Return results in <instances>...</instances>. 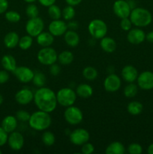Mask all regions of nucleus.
<instances>
[{
	"label": "nucleus",
	"instance_id": "1",
	"mask_svg": "<svg viewBox=\"0 0 153 154\" xmlns=\"http://www.w3.org/2000/svg\"><path fill=\"white\" fill-rule=\"evenodd\" d=\"M34 105L38 109L50 114L55 111L58 102L56 93L49 87H39L34 93Z\"/></svg>",
	"mask_w": 153,
	"mask_h": 154
},
{
	"label": "nucleus",
	"instance_id": "2",
	"mask_svg": "<svg viewBox=\"0 0 153 154\" xmlns=\"http://www.w3.org/2000/svg\"><path fill=\"white\" fill-rule=\"evenodd\" d=\"M28 122L32 129L38 132H40L46 130L50 126L52 118L50 115V113L38 110L31 114Z\"/></svg>",
	"mask_w": 153,
	"mask_h": 154
},
{
	"label": "nucleus",
	"instance_id": "3",
	"mask_svg": "<svg viewBox=\"0 0 153 154\" xmlns=\"http://www.w3.org/2000/svg\"><path fill=\"white\" fill-rule=\"evenodd\" d=\"M129 18L132 24L139 28L148 26L152 21V15L151 12L146 8L141 7L132 8Z\"/></svg>",
	"mask_w": 153,
	"mask_h": 154
},
{
	"label": "nucleus",
	"instance_id": "4",
	"mask_svg": "<svg viewBox=\"0 0 153 154\" xmlns=\"http://www.w3.org/2000/svg\"><path fill=\"white\" fill-rule=\"evenodd\" d=\"M76 93L70 87H64L58 90L56 93L57 102L61 106L67 108L74 105L76 100Z\"/></svg>",
	"mask_w": 153,
	"mask_h": 154
},
{
	"label": "nucleus",
	"instance_id": "5",
	"mask_svg": "<svg viewBox=\"0 0 153 154\" xmlns=\"http://www.w3.org/2000/svg\"><path fill=\"white\" fill-rule=\"evenodd\" d=\"M107 25L100 19H94L88 25V31L90 35L94 39H101L107 33Z\"/></svg>",
	"mask_w": 153,
	"mask_h": 154
},
{
	"label": "nucleus",
	"instance_id": "6",
	"mask_svg": "<svg viewBox=\"0 0 153 154\" xmlns=\"http://www.w3.org/2000/svg\"><path fill=\"white\" fill-rule=\"evenodd\" d=\"M38 61L43 66H48L56 63L58 60V54L51 47L41 48L37 54Z\"/></svg>",
	"mask_w": 153,
	"mask_h": 154
},
{
	"label": "nucleus",
	"instance_id": "7",
	"mask_svg": "<svg viewBox=\"0 0 153 154\" xmlns=\"http://www.w3.org/2000/svg\"><path fill=\"white\" fill-rule=\"evenodd\" d=\"M26 32L32 37H37L40 33L44 31V22L40 17L34 18H29L26 23Z\"/></svg>",
	"mask_w": 153,
	"mask_h": 154
},
{
	"label": "nucleus",
	"instance_id": "8",
	"mask_svg": "<svg viewBox=\"0 0 153 154\" xmlns=\"http://www.w3.org/2000/svg\"><path fill=\"white\" fill-rule=\"evenodd\" d=\"M64 118L68 123L75 126L80 124L82 121L83 114L78 107L71 105L66 108L64 112Z\"/></svg>",
	"mask_w": 153,
	"mask_h": 154
},
{
	"label": "nucleus",
	"instance_id": "9",
	"mask_svg": "<svg viewBox=\"0 0 153 154\" xmlns=\"http://www.w3.org/2000/svg\"><path fill=\"white\" fill-rule=\"evenodd\" d=\"M90 134L86 129L78 128L72 131L69 135V140L71 144L76 146H81L89 141Z\"/></svg>",
	"mask_w": 153,
	"mask_h": 154
},
{
	"label": "nucleus",
	"instance_id": "10",
	"mask_svg": "<svg viewBox=\"0 0 153 154\" xmlns=\"http://www.w3.org/2000/svg\"><path fill=\"white\" fill-rule=\"evenodd\" d=\"M132 7L126 0H116L112 5V11L116 17L120 19L129 17Z\"/></svg>",
	"mask_w": 153,
	"mask_h": 154
},
{
	"label": "nucleus",
	"instance_id": "11",
	"mask_svg": "<svg viewBox=\"0 0 153 154\" xmlns=\"http://www.w3.org/2000/svg\"><path fill=\"white\" fill-rule=\"evenodd\" d=\"M13 73L16 79L22 84L32 82L34 75V71L27 66H17Z\"/></svg>",
	"mask_w": 153,
	"mask_h": 154
},
{
	"label": "nucleus",
	"instance_id": "12",
	"mask_svg": "<svg viewBox=\"0 0 153 154\" xmlns=\"http://www.w3.org/2000/svg\"><path fill=\"white\" fill-rule=\"evenodd\" d=\"M122 86L121 78L114 73H110L104 81V88L106 92L114 93L118 91Z\"/></svg>",
	"mask_w": 153,
	"mask_h": 154
},
{
	"label": "nucleus",
	"instance_id": "13",
	"mask_svg": "<svg viewBox=\"0 0 153 154\" xmlns=\"http://www.w3.org/2000/svg\"><path fill=\"white\" fill-rule=\"evenodd\" d=\"M137 86L142 90H151L153 89V72L145 71L139 74L136 79Z\"/></svg>",
	"mask_w": 153,
	"mask_h": 154
},
{
	"label": "nucleus",
	"instance_id": "14",
	"mask_svg": "<svg viewBox=\"0 0 153 154\" xmlns=\"http://www.w3.org/2000/svg\"><path fill=\"white\" fill-rule=\"evenodd\" d=\"M24 137L17 131H14L8 134V142L9 147L14 151H19L24 146Z\"/></svg>",
	"mask_w": 153,
	"mask_h": 154
},
{
	"label": "nucleus",
	"instance_id": "15",
	"mask_svg": "<svg viewBox=\"0 0 153 154\" xmlns=\"http://www.w3.org/2000/svg\"><path fill=\"white\" fill-rule=\"evenodd\" d=\"M68 29V24L62 20H53L50 23L48 26V31L54 36V37H58V36L64 35Z\"/></svg>",
	"mask_w": 153,
	"mask_h": 154
},
{
	"label": "nucleus",
	"instance_id": "16",
	"mask_svg": "<svg viewBox=\"0 0 153 154\" xmlns=\"http://www.w3.org/2000/svg\"><path fill=\"white\" fill-rule=\"evenodd\" d=\"M15 100L19 105H26L34 100V93L28 88H22L15 94Z\"/></svg>",
	"mask_w": 153,
	"mask_h": 154
},
{
	"label": "nucleus",
	"instance_id": "17",
	"mask_svg": "<svg viewBox=\"0 0 153 154\" xmlns=\"http://www.w3.org/2000/svg\"><path fill=\"white\" fill-rule=\"evenodd\" d=\"M127 40L132 45H140L146 40V33L139 27L131 28L127 34Z\"/></svg>",
	"mask_w": 153,
	"mask_h": 154
},
{
	"label": "nucleus",
	"instance_id": "18",
	"mask_svg": "<svg viewBox=\"0 0 153 154\" xmlns=\"http://www.w3.org/2000/svg\"><path fill=\"white\" fill-rule=\"evenodd\" d=\"M122 79L127 83H134L136 81L139 75L138 71L134 66L128 65L122 68L121 72Z\"/></svg>",
	"mask_w": 153,
	"mask_h": 154
},
{
	"label": "nucleus",
	"instance_id": "19",
	"mask_svg": "<svg viewBox=\"0 0 153 154\" xmlns=\"http://www.w3.org/2000/svg\"><path fill=\"white\" fill-rule=\"evenodd\" d=\"M17 125L18 120L15 116L8 115L3 118L1 126L9 134L14 131H16Z\"/></svg>",
	"mask_w": 153,
	"mask_h": 154
},
{
	"label": "nucleus",
	"instance_id": "20",
	"mask_svg": "<svg viewBox=\"0 0 153 154\" xmlns=\"http://www.w3.org/2000/svg\"><path fill=\"white\" fill-rule=\"evenodd\" d=\"M36 42L38 45L41 48L51 47L54 42V36L48 32H42L36 37Z\"/></svg>",
	"mask_w": 153,
	"mask_h": 154
},
{
	"label": "nucleus",
	"instance_id": "21",
	"mask_svg": "<svg viewBox=\"0 0 153 154\" xmlns=\"http://www.w3.org/2000/svg\"><path fill=\"white\" fill-rule=\"evenodd\" d=\"M100 40V46L104 52L111 54V53H113L116 51V42L112 38L104 36Z\"/></svg>",
	"mask_w": 153,
	"mask_h": 154
},
{
	"label": "nucleus",
	"instance_id": "22",
	"mask_svg": "<svg viewBox=\"0 0 153 154\" xmlns=\"http://www.w3.org/2000/svg\"><path fill=\"white\" fill-rule=\"evenodd\" d=\"M64 40L65 43L70 48H75L80 43V36L75 30L68 29L64 34Z\"/></svg>",
	"mask_w": 153,
	"mask_h": 154
},
{
	"label": "nucleus",
	"instance_id": "23",
	"mask_svg": "<svg viewBox=\"0 0 153 154\" xmlns=\"http://www.w3.org/2000/svg\"><path fill=\"white\" fill-rule=\"evenodd\" d=\"M20 37L16 32H9L4 37V45L8 49H13L18 46Z\"/></svg>",
	"mask_w": 153,
	"mask_h": 154
},
{
	"label": "nucleus",
	"instance_id": "24",
	"mask_svg": "<svg viewBox=\"0 0 153 154\" xmlns=\"http://www.w3.org/2000/svg\"><path fill=\"white\" fill-rule=\"evenodd\" d=\"M1 64L3 69L8 72H13L17 67L16 60L13 56L10 54H6L3 56L1 60Z\"/></svg>",
	"mask_w": 153,
	"mask_h": 154
},
{
	"label": "nucleus",
	"instance_id": "25",
	"mask_svg": "<svg viewBox=\"0 0 153 154\" xmlns=\"http://www.w3.org/2000/svg\"><path fill=\"white\" fill-rule=\"evenodd\" d=\"M76 96L82 99H87L92 96L93 89L89 84H80L76 87Z\"/></svg>",
	"mask_w": 153,
	"mask_h": 154
},
{
	"label": "nucleus",
	"instance_id": "26",
	"mask_svg": "<svg viewBox=\"0 0 153 154\" xmlns=\"http://www.w3.org/2000/svg\"><path fill=\"white\" fill-rule=\"evenodd\" d=\"M125 152L126 149L124 144L119 141L111 142L105 150L106 154H124Z\"/></svg>",
	"mask_w": 153,
	"mask_h": 154
},
{
	"label": "nucleus",
	"instance_id": "27",
	"mask_svg": "<svg viewBox=\"0 0 153 154\" xmlns=\"http://www.w3.org/2000/svg\"><path fill=\"white\" fill-rule=\"evenodd\" d=\"M74 58V54L70 51H63L59 54H58L57 61L62 66H68L71 64Z\"/></svg>",
	"mask_w": 153,
	"mask_h": 154
},
{
	"label": "nucleus",
	"instance_id": "28",
	"mask_svg": "<svg viewBox=\"0 0 153 154\" xmlns=\"http://www.w3.org/2000/svg\"><path fill=\"white\" fill-rule=\"evenodd\" d=\"M143 110V105L141 102L138 101H132L127 105V111L130 114L133 116H136L140 114Z\"/></svg>",
	"mask_w": 153,
	"mask_h": 154
},
{
	"label": "nucleus",
	"instance_id": "29",
	"mask_svg": "<svg viewBox=\"0 0 153 154\" xmlns=\"http://www.w3.org/2000/svg\"><path fill=\"white\" fill-rule=\"evenodd\" d=\"M82 76L87 81H94L98 78V72L95 68L92 66H86L82 70Z\"/></svg>",
	"mask_w": 153,
	"mask_h": 154
},
{
	"label": "nucleus",
	"instance_id": "30",
	"mask_svg": "<svg viewBox=\"0 0 153 154\" xmlns=\"http://www.w3.org/2000/svg\"><path fill=\"white\" fill-rule=\"evenodd\" d=\"M138 87L137 84H135L134 83H128L127 85L124 88L123 93L125 97L127 98H134L136 96L138 93Z\"/></svg>",
	"mask_w": 153,
	"mask_h": 154
},
{
	"label": "nucleus",
	"instance_id": "31",
	"mask_svg": "<svg viewBox=\"0 0 153 154\" xmlns=\"http://www.w3.org/2000/svg\"><path fill=\"white\" fill-rule=\"evenodd\" d=\"M33 44V37H32L29 35H26L20 38L19 43H18V47L20 48L21 50L23 51H26V50L29 49L32 47Z\"/></svg>",
	"mask_w": 153,
	"mask_h": 154
},
{
	"label": "nucleus",
	"instance_id": "32",
	"mask_svg": "<svg viewBox=\"0 0 153 154\" xmlns=\"http://www.w3.org/2000/svg\"><path fill=\"white\" fill-rule=\"evenodd\" d=\"M76 14V11L74 7L68 5L62 10V17L66 21H70L74 19Z\"/></svg>",
	"mask_w": 153,
	"mask_h": 154
},
{
	"label": "nucleus",
	"instance_id": "33",
	"mask_svg": "<svg viewBox=\"0 0 153 154\" xmlns=\"http://www.w3.org/2000/svg\"><path fill=\"white\" fill-rule=\"evenodd\" d=\"M46 75L43 73V72H34V77H33V79L32 81V82L33 83L35 87H44L45 84H46Z\"/></svg>",
	"mask_w": 153,
	"mask_h": 154
},
{
	"label": "nucleus",
	"instance_id": "34",
	"mask_svg": "<svg viewBox=\"0 0 153 154\" xmlns=\"http://www.w3.org/2000/svg\"><path fill=\"white\" fill-rule=\"evenodd\" d=\"M41 141L45 146L50 147L55 144L56 137L55 135L50 131H44L42 134Z\"/></svg>",
	"mask_w": 153,
	"mask_h": 154
},
{
	"label": "nucleus",
	"instance_id": "35",
	"mask_svg": "<svg viewBox=\"0 0 153 154\" xmlns=\"http://www.w3.org/2000/svg\"><path fill=\"white\" fill-rule=\"evenodd\" d=\"M47 13L50 17L52 19V20H58L62 17V9L56 4L52 5L48 7Z\"/></svg>",
	"mask_w": 153,
	"mask_h": 154
},
{
	"label": "nucleus",
	"instance_id": "36",
	"mask_svg": "<svg viewBox=\"0 0 153 154\" xmlns=\"http://www.w3.org/2000/svg\"><path fill=\"white\" fill-rule=\"evenodd\" d=\"M4 17H5L6 20H8V22L16 23L21 20V15L16 11L10 10L7 11L4 13Z\"/></svg>",
	"mask_w": 153,
	"mask_h": 154
},
{
	"label": "nucleus",
	"instance_id": "37",
	"mask_svg": "<svg viewBox=\"0 0 153 154\" xmlns=\"http://www.w3.org/2000/svg\"><path fill=\"white\" fill-rule=\"evenodd\" d=\"M26 14L28 18L37 17L39 16L38 7L34 3H29L26 8Z\"/></svg>",
	"mask_w": 153,
	"mask_h": 154
},
{
	"label": "nucleus",
	"instance_id": "38",
	"mask_svg": "<svg viewBox=\"0 0 153 154\" xmlns=\"http://www.w3.org/2000/svg\"><path fill=\"white\" fill-rule=\"evenodd\" d=\"M127 152L130 154H141L142 153V147L138 143H132L127 147Z\"/></svg>",
	"mask_w": 153,
	"mask_h": 154
},
{
	"label": "nucleus",
	"instance_id": "39",
	"mask_svg": "<svg viewBox=\"0 0 153 154\" xmlns=\"http://www.w3.org/2000/svg\"><path fill=\"white\" fill-rule=\"evenodd\" d=\"M31 114L26 110H19L16 111L15 117H16L17 120L20 122H28L30 118Z\"/></svg>",
	"mask_w": 153,
	"mask_h": 154
},
{
	"label": "nucleus",
	"instance_id": "40",
	"mask_svg": "<svg viewBox=\"0 0 153 154\" xmlns=\"http://www.w3.org/2000/svg\"><path fill=\"white\" fill-rule=\"evenodd\" d=\"M132 26H133V24H132L131 21H130L129 17H124L121 19V21H120V27L124 31L128 32L132 28Z\"/></svg>",
	"mask_w": 153,
	"mask_h": 154
},
{
	"label": "nucleus",
	"instance_id": "41",
	"mask_svg": "<svg viewBox=\"0 0 153 154\" xmlns=\"http://www.w3.org/2000/svg\"><path fill=\"white\" fill-rule=\"evenodd\" d=\"M94 151V147L92 143H85L81 145V153L83 154H91Z\"/></svg>",
	"mask_w": 153,
	"mask_h": 154
},
{
	"label": "nucleus",
	"instance_id": "42",
	"mask_svg": "<svg viewBox=\"0 0 153 154\" xmlns=\"http://www.w3.org/2000/svg\"><path fill=\"white\" fill-rule=\"evenodd\" d=\"M8 138V133L2 126H0V147L7 144Z\"/></svg>",
	"mask_w": 153,
	"mask_h": 154
},
{
	"label": "nucleus",
	"instance_id": "43",
	"mask_svg": "<svg viewBox=\"0 0 153 154\" xmlns=\"http://www.w3.org/2000/svg\"><path fill=\"white\" fill-rule=\"evenodd\" d=\"M60 72H61V68L56 63H53L50 66V73L52 76H57L59 75Z\"/></svg>",
	"mask_w": 153,
	"mask_h": 154
},
{
	"label": "nucleus",
	"instance_id": "44",
	"mask_svg": "<svg viewBox=\"0 0 153 154\" xmlns=\"http://www.w3.org/2000/svg\"><path fill=\"white\" fill-rule=\"evenodd\" d=\"M10 75L8 71L0 70V84H4L8 81Z\"/></svg>",
	"mask_w": 153,
	"mask_h": 154
},
{
	"label": "nucleus",
	"instance_id": "45",
	"mask_svg": "<svg viewBox=\"0 0 153 154\" xmlns=\"http://www.w3.org/2000/svg\"><path fill=\"white\" fill-rule=\"evenodd\" d=\"M8 5V0H0V14L5 13L7 11Z\"/></svg>",
	"mask_w": 153,
	"mask_h": 154
},
{
	"label": "nucleus",
	"instance_id": "46",
	"mask_svg": "<svg viewBox=\"0 0 153 154\" xmlns=\"http://www.w3.org/2000/svg\"><path fill=\"white\" fill-rule=\"evenodd\" d=\"M38 2L41 5L44 7H49V6L55 4L56 0H38Z\"/></svg>",
	"mask_w": 153,
	"mask_h": 154
},
{
	"label": "nucleus",
	"instance_id": "47",
	"mask_svg": "<svg viewBox=\"0 0 153 154\" xmlns=\"http://www.w3.org/2000/svg\"><path fill=\"white\" fill-rule=\"evenodd\" d=\"M67 24H68V29H69L70 30H76L78 27V24L76 21L70 20L68 23Z\"/></svg>",
	"mask_w": 153,
	"mask_h": 154
},
{
	"label": "nucleus",
	"instance_id": "48",
	"mask_svg": "<svg viewBox=\"0 0 153 154\" xmlns=\"http://www.w3.org/2000/svg\"><path fill=\"white\" fill-rule=\"evenodd\" d=\"M64 1L67 3V5H71L74 7V6H76L80 4L82 2V0H64Z\"/></svg>",
	"mask_w": 153,
	"mask_h": 154
},
{
	"label": "nucleus",
	"instance_id": "49",
	"mask_svg": "<svg viewBox=\"0 0 153 154\" xmlns=\"http://www.w3.org/2000/svg\"><path fill=\"white\" fill-rule=\"evenodd\" d=\"M146 40L150 43H153V31H151L146 34Z\"/></svg>",
	"mask_w": 153,
	"mask_h": 154
},
{
	"label": "nucleus",
	"instance_id": "50",
	"mask_svg": "<svg viewBox=\"0 0 153 154\" xmlns=\"http://www.w3.org/2000/svg\"><path fill=\"white\" fill-rule=\"evenodd\" d=\"M147 153L148 154H153V143L148 145V148H147Z\"/></svg>",
	"mask_w": 153,
	"mask_h": 154
},
{
	"label": "nucleus",
	"instance_id": "51",
	"mask_svg": "<svg viewBox=\"0 0 153 154\" xmlns=\"http://www.w3.org/2000/svg\"><path fill=\"white\" fill-rule=\"evenodd\" d=\"M3 102H4V98H3L2 95L0 93V105L3 103Z\"/></svg>",
	"mask_w": 153,
	"mask_h": 154
},
{
	"label": "nucleus",
	"instance_id": "52",
	"mask_svg": "<svg viewBox=\"0 0 153 154\" xmlns=\"http://www.w3.org/2000/svg\"><path fill=\"white\" fill-rule=\"evenodd\" d=\"M25 2L28 3V4H29V3H34V2L36 1V0H23Z\"/></svg>",
	"mask_w": 153,
	"mask_h": 154
},
{
	"label": "nucleus",
	"instance_id": "53",
	"mask_svg": "<svg viewBox=\"0 0 153 154\" xmlns=\"http://www.w3.org/2000/svg\"><path fill=\"white\" fill-rule=\"evenodd\" d=\"M2 151L1 148H0V154H2Z\"/></svg>",
	"mask_w": 153,
	"mask_h": 154
}]
</instances>
